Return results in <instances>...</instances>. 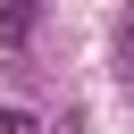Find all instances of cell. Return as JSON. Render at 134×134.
Instances as JSON below:
<instances>
[{"mask_svg": "<svg viewBox=\"0 0 134 134\" xmlns=\"http://www.w3.org/2000/svg\"><path fill=\"white\" fill-rule=\"evenodd\" d=\"M117 75H126V84H134V8H126V17H117Z\"/></svg>", "mask_w": 134, "mask_h": 134, "instance_id": "1", "label": "cell"}, {"mask_svg": "<svg viewBox=\"0 0 134 134\" xmlns=\"http://www.w3.org/2000/svg\"><path fill=\"white\" fill-rule=\"evenodd\" d=\"M34 8H42V0H0V17H8V34H34Z\"/></svg>", "mask_w": 134, "mask_h": 134, "instance_id": "2", "label": "cell"}, {"mask_svg": "<svg viewBox=\"0 0 134 134\" xmlns=\"http://www.w3.org/2000/svg\"><path fill=\"white\" fill-rule=\"evenodd\" d=\"M0 134H34V117L25 109H0Z\"/></svg>", "mask_w": 134, "mask_h": 134, "instance_id": "3", "label": "cell"}]
</instances>
